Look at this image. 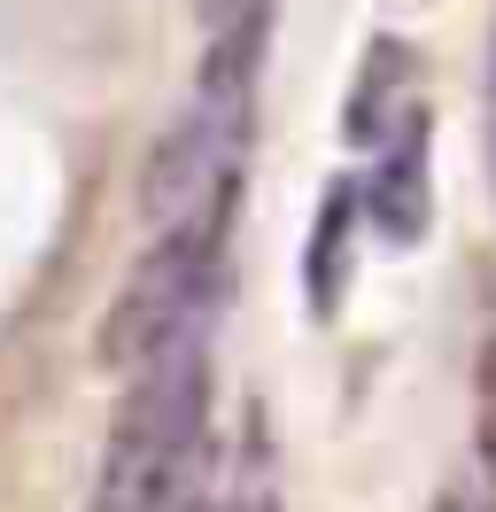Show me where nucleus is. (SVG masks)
<instances>
[{"label": "nucleus", "instance_id": "nucleus-3", "mask_svg": "<svg viewBox=\"0 0 496 512\" xmlns=\"http://www.w3.org/2000/svg\"><path fill=\"white\" fill-rule=\"evenodd\" d=\"M225 233H233V218L155 225L148 256L132 264V280L117 288L109 326H101V357L117 373L179 350V342H210L217 295H225Z\"/></svg>", "mask_w": 496, "mask_h": 512}, {"label": "nucleus", "instance_id": "nucleus-5", "mask_svg": "<svg viewBox=\"0 0 496 512\" xmlns=\"http://www.w3.org/2000/svg\"><path fill=\"white\" fill-rule=\"evenodd\" d=\"M357 210H365V187L334 179L326 210H318V233H310V311H334L341 288H349V225H357Z\"/></svg>", "mask_w": 496, "mask_h": 512}, {"label": "nucleus", "instance_id": "nucleus-7", "mask_svg": "<svg viewBox=\"0 0 496 512\" xmlns=\"http://www.w3.org/2000/svg\"><path fill=\"white\" fill-rule=\"evenodd\" d=\"M489 179H496V39H489Z\"/></svg>", "mask_w": 496, "mask_h": 512}, {"label": "nucleus", "instance_id": "nucleus-6", "mask_svg": "<svg viewBox=\"0 0 496 512\" xmlns=\"http://www.w3.org/2000/svg\"><path fill=\"white\" fill-rule=\"evenodd\" d=\"M279 0H202V24H210V47L225 55H264V32H272Z\"/></svg>", "mask_w": 496, "mask_h": 512}, {"label": "nucleus", "instance_id": "nucleus-8", "mask_svg": "<svg viewBox=\"0 0 496 512\" xmlns=\"http://www.w3.org/2000/svg\"><path fill=\"white\" fill-rule=\"evenodd\" d=\"M434 512H496V505H473V497H442Z\"/></svg>", "mask_w": 496, "mask_h": 512}, {"label": "nucleus", "instance_id": "nucleus-4", "mask_svg": "<svg viewBox=\"0 0 496 512\" xmlns=\"http://www.w3.org/2000/svg\"><path fill=\"white\" fill-rule=\"evenodd\" d=\"M365 187V218L388 233V241H419L427 233V109L419 117H403L388 140H372V171L357 179Z\"/></svg>", "mask_w": 496, "mask_h": 512}, {"label": "nucleus", "instance_id": "nucleus-1", "mask_svg": "<svg viewBox=\"0 0 496 512\" xmlns=\"http://www.w3.org/2000/svg\"><path fill=\"white\" fill-rule=\"evenodd\" d=\"M93 512H210V342L124 373Z\"/></svg>", "mask_w": 496, "mask_h": 512}, {"label": "nucleus", "instance_id": "nucleus-2", "mask_svg": "<svg viewBox=\"0 0 496 512\" xmlns=\"http://www.w3.org/2000/svg\"><path fill=\"white\" fill-rule=\"evenodd\" d=\"M248 125H256V55L210 47L194 101L179 109V125L163 132L148 156V225L233 218L241 163H248Z\"/></svg>", "mask_w": 496, "mask_h": 512}]
</instances>
